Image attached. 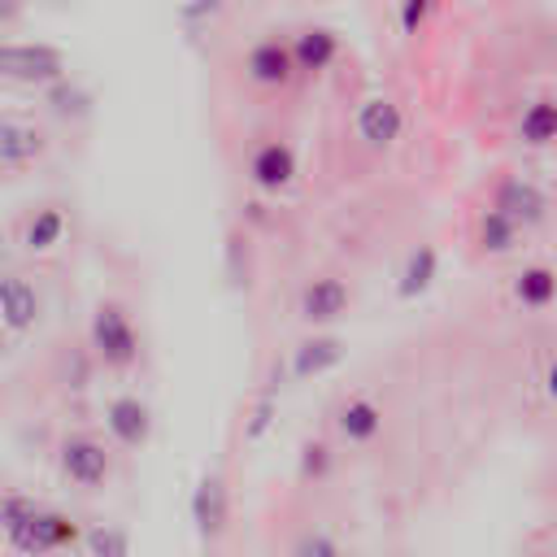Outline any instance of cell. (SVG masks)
Returning a JSON list of instances; mask_svg holds the SVG:
<instances>
[{"label":"cell","mask_w":557,"mask_h":557,"mask_svg":"<svg viewBox=\"0 0 557 557\" xmlns=\"http://www.w3.org/2000/svg\"><path fill=\"white\" fill-rule=\"evenodd\" d=\"M87 348L91 357L104 366V370H131L144 352V339H139V326L131 318V309L122 300H100L91 309V322H87Z\"/></svg>","instance_id":"obj_1"},{"label":"cell","mask_w":557,"mask_h":557,"mask_svg":"<svg viewBox=\"0 0 557 557\" xmlns=\"http://www.w3.org/2000/svg\"><path fill=\"white\" fill-rule=\"evenodd\" d=\"M65 74H70L65 48L48 39H0V83L44 91Z\"/></svg>","instance_id":"obj_2"},{"label":"cell","mask_w":557,"mask_h":557,"mask_svg":"<svg viewBox=\"0 0 557 557\" xmlns=\"http://www.w3.org/2000/svg\"><path fill=\"white\" fill-rule=\"evenodd\" d=\"M244 78L261 91H283L300 78L296 57H292V39L287 35H261L248 44L244 52Z\"/></svg>","instance_id":"obj_3"},{"label":"cell","mask_w":557,"mask_h":557,"mask_svg":"<svg viewBox=\"0 0 557 557\" xmlns=\"http://www.w3.org/2000/svg\"><path fill=\"white\" fill-rule=\"evenodd\" d=\"M57 461H61V474L83 492L104 487L113 474V453L96 435H65L57 448Z\"/></svg>","instance_id":"obj_4"},{"label":"cell","mask_w":557,"mask_h":557,"mask_svg":"<svg viewBox=\"0 0 557 557\" xmlns=\"http://www.w3.org/2000/svg\"><path fill=\"white\" fill-rule=\"evenodd\" d=\"M78 522L57 513V509H35L22 527L9 531V544L22 553V557H44V553H57V548H70L78 544Z\"/></svg>","instance_id":"obj_5"},{"label":"cell","mask_w":557,"mask_h":557,"mask_svg":"<svg viewBox=\"0 0 557 557\" xmlns=\"http://www.w3.org/2000/svg\"><path fill=\"white\" fill-rule=\"evenodd\" d=\"M487 205H492V209H500L505 218H513L522 231H531V226H544V222H548V213H553V200H548V191H544L540 183L522 178V174H505V178L492 187Z\"/></svg>","instance_id":"obj_6"},{"label":"cell","mask_w":557,"mask_h":557,"mask_svg":"<svg viewBox=\"0 0 557 557\" xmlns=\"http://www.w3.org/2000/svg\"><path fill=\"white\" fill-rule=\"evenodd\" d=\"M296 174H300V161L287 139H261L248 157V183L261 196H283L296 183Z\"/></svg>","instance_id":"obj_7"},{"label":"cell","mask_w":557,"mask_h":557,"mask_svg":"<svg viewBox=\"0 0 557 557\" xmlns=\"http://www.w3.org/2000/svg\"><path fill=\"white\" fill-rule=\"evenodd\" d=\"M352 309V287L335 274H318L296 292V318L305 326H331Z\"/></svg>","instance_id":"obj_8"},{"label":"cell","mask_w":557,"mask_h":557,"mask_svg":"<svg viewBox=\"0 0 557 557\" xmlns=\"http://www.w3.org/2000/svg\"><path fill=\"white\" fill-rule=\"evenodd\" d=\"M352 131H357V139L366 148H392L405 135V109H400V100L396 96H383V91L366 96L357 104V113H352Z\"/></svg>","instance_id":"obj_9"},{"label":"cell","mask_w":557,"mask_h":557,"mask_svg":"<svg viewBox=\"0 0 557 557\" xmlns=\"http://www.w3.org/2000/svg\"><path fill=\"white\" fill-rule=\"evenodd\" d=\"M104 431L113 435V444H122L131 453L148 448V440H152V405L144 396H135V392L113 396L104 405Z\"/></svg>","instance_id":"obj_10"},{"label":"cell","mask_w":557,"mask_h":557,"mask_svg":"<svg viewBox=\"0 0 557 557\" xmlns=\"http://www.w3.org/2000/svg\"><path fill=\"white\" fill-rule=\"evenodd\" d=\"M39 318H44V296L35 292V283L22 274H0V326L9 335H26L39 326Z\"/></svg>","instance_id":"obj_11"},{"label":"cell","mask_w":557,"mask_h":557,"mask_svg":"<svg viewBox=\"0 0 557 557\" xmlns=\"http://www.w3.org/2000/svg\"><path fill=\"white\" fill-rule=\"evenodd\" d=\"M287 39H292V57H296L300 78L326 74V70L339 61V48H344V44H339V30H331V26H322V22H309V26L292 30Z\"/></svg>","instance_id":"obj_12"},{"label":"cell","mask_w":557,"mask_h":557,"mask_svg":"<svg viewBox=\"0 0 557 557\" xmlns=\"http://www.w3.org/2000/svg\"><path fill=\"white\" fill-rule=\"evenodd\" d=\"M48 157V135L35 122L0 117V170H30Z\"/></svg>","instance_id":"obj_13"},{"label":"cell","mask_w":557,"mask_h":557,"mask_svg":"<svg viewBox=\"0 0 557 557\" xmlns=\"http://www.w3.org/2000/svg\"><path fill=\"white\" fill-rule=\"evenodd\" d=\"M226 518H231V496H226V483L218 470H205L196 492H191V522L200 531V540H218L226 531Z\"/></svg>","instance_id":"obj_14"},{"label":"cell","mask_w":557,"mask_h":557,"mask_svg":"<svg viewBox=\"0 0 557 557\" xmlns=\"http://www.w3.org/2000/svg\"><path fill=\"white\" fill-rule=\"evenodd\" d=\"M513 135L522 148H557V96H531L522 109H518V122H513Z\"/></svg>","instance_id":"obj_15"},{"label":"cell","mask_w":557,"mask_h":557,"mask_svg":"<svg viewBox=\"0 0 557 557\" xmlns=\"http://www.w3.org/2000/svg\"><path fill=\"white\" fill-rule=\"evenodd\" d=\"M335 431L344 444H374L383 435V405L370 400V396H348L339 409H335Z\"/></svg>","instance_id":"obj_16"},{"label":"cell","mask_w":557,"mask_h":557,"mask_svg":"<svg viewBox=\"0 0 557 557\" xmlns=\"http://www.w3.org/2000/svg\"><path fill=\"white\" fill-rule=\"evenodd\" d=\"M509 296H513V305H522L527 313L553 309V305H557V270L544 265V261L522 265V270L509 278Z\"/></svg>","instance_id":"obj_17"},{"label":"cell","mask_w":557,"mask_h":557,"mask_svg":"<svg viewBox=\"0 0 557 557\" xmlns=\"http://www.w3.org/2000/svg\"><path fill=\"white\" fill-rule=\"evenodd\" d=\"M344 361V339L339 335H309L292 348V379H318Z\"/></svg>","instance_id":"obj_18"},{"label":"cell","mask_w":557,"mask_h":557,"mask_svg":"<svg viewBox=\"0 0 557 557\" xmlns=\"http://www.w3.org/2000/svg\"><path fill=\"white\" fill-rule=\"evenodd\" d=\"M44 104H48V113L61 117V122H87V117L96 113V91H91L87 83H78L74 74H65V78H57L52 87H44Z\"/></svg>","instance_id":"obj_19"},{"label":"cell","mask_w":557,"mask_h":557,"mask_svg":"<svg viewBox=\"0 0 557 557\" xmlns=\"http://www.w3.org/2000/svg\"><path fill=\"white\" fill-rule=\"evenodd\" d=\"M435 278H440V252L431 244H418V248H409V257H405V265L396 274V296L400 300H418V296L431 292Z\"/></svg>","instance_id":"obj_20"},{"label":"cell","mask_w":557,"mask_h":557,"mask_svg":"<svg viewBox=\"0 0 557 557\" xmlns=\"http://www.w3.org/2000/svg\"><path fill=\"white\" fill-rule=\"evenodd\" d=\"M522 235H527V231H522L513 218H505L500 209H492V205H487V209L479 213V222H474V239H479V248H483L487 257H509V252L522 244Z\"/></svg>","instance_id":"obj_21"},{"label":"cell","mask_w":557,"mask_h":557,"mask_svg":"<svg viewBox=\"0 0 557 557\" xmlns=\"http://www.w3.org/2000/svg\"><path fill=\"white\" fill-rule=\"evenodd\" d=\"M65 239V209L61 205H39L26 222H22V248L26 252H52Z\"/></svg>","instance_id":"obj_22"},{"label":"cell","mask_w":557,"mask_h":557,"mask_svg":"<svg viewBox=\"0 0 557 557\" xmlns=\"http://www.w3.org/2000/svg\"><path fill=\"white\" fill-rule=\"evenodd\" d=\"M440 4H444V0H396V30H400L405 39L422 35V30L431 26V17L440 13Z\"/></svg>","instance_id":"obj_23"},{"label":"cell","mask_w":557,"mask_h":557,"mask_svg":"<svg viewBox=\"0 0 557 557\" xmlns=\"http://www.w3.org/2000/svg\"><path fill=\"white\" fill-rule=\"evenodd\" d=\"M87 548H91V557H131V535L122 531V527H91L87 535Z\"/></svg>","instance_id":"obj_24"},{"label":"cell","mask_w":557,"mask_h":557,"mask_svg":"<svg viewBox=\"0 0 557 557\" xmlns=\"http://www.w3.org/2000/svg\"><path fill=\"white\" fill-rule=\"evenodd\" d=\"M235 0H183L178 4V26L183 30H205L213 17H222Z\"/></svg>","instance_id":"obj_25"},{"label":"cell","mask_w":557,"mask_h":557,"mask_svg":"<svg viewBox=\"0 0 557 557\" xmlns=\"http://www.w3.org/2000/svg\"><path fill=\"white\" fill-rule=\"evenodd\" d=\"M331 466H335V457H331V448H326L322 440H309V444L300 448V479H305V483H322V479L331 474Z\"/></svg>","instance_id":"obj_26"},{"label":"cell","mask_w":557,"mask_h":557,"mask_svg":"<svg viewBox=\"0 0 557 557\" xmlns=\"http://www.w3.org/2000/svg\"><path fill=\"white\" fill-rule=\"evenodd\" d=\"M274 413H278V400L265 392V396H257V405H252V413H248V426H244V440H261L270 426H274Z\"/></svg>","instance_id":"obj_27"},{"label":"cell","mask_w":557,"mask_h":557,"mask_svg":"<svg viewBox=\"0 0 557 557\" xmlns=\"http://www.w3.org/2000/svg\"><path fill=\"white\" fill-rule=\"evenodd\" d=\"M35 509H39V505H35L30 496H4V500H0V531L9 535V531H13V527H22Z\"/></svg>","instance_id":"obj_28"},{"label":"cell","mask_w":557,"mask_h":557,"mask_svg":"<svg viewBox=\"0 0 557 557\" xmlns=\"http://www.w3.org/2000/svg\"><path fill=\"white\" fill-rule=\"evenodd\" d=\"M292 557H344V553H339V544H335L326 531H309V535L296 540Z\"/></svg>","instance_id":"obj_29"},{"label":"cell","mask_w":557,"mask_h":557,"mask_svg":"<svg viewBox=\"0 0 557 557\" xmlns=\"http://www.w3.org/2000/svg\"><path fill=\"white\" fill-rule=\"evenodd\" d=\"M22 13H26V0H0V35H4Z\"/></svg>","instance_id":"obj_30"},{"label":"cell","mask_w":557,"mask_h":557,"mask_svg":"<svg viewBox=\"0 0 557 557\" xmlns=\"http://www.w3.org/2000/svg\"><path fill=\"white\" fill-rule=\"evenodd\" d=\"M544 392H548V400L557 405V357H553L548 370H544Z\"/></svg>","instance_id":"obj_31"},{"label":"cell","mask_w":557,"mask_h":557,"mask_svg":"<svg viewBox=\"0 0 557 557\" xmlns=\"http://www.w3.org/2000/svg\"><path fill=\"white\" fill-rule=\"evenodd\" d=\"M48 4H70V0H48Z\"/></svg>","instance_id":"obj_32"},{"label":"cell","mask_w":557,"mask_h":557,"mask_svg":"<svg viewBox=\"0 0 557 557\" xmlns=\"http://www.w3.org/2000/svg\"><path fill=\"white\" fill-rule=\"evenodd\" d=\"M0 352H4V339H0Z\"/></svg>","instance_id":"obj_33"}]
</instances>
